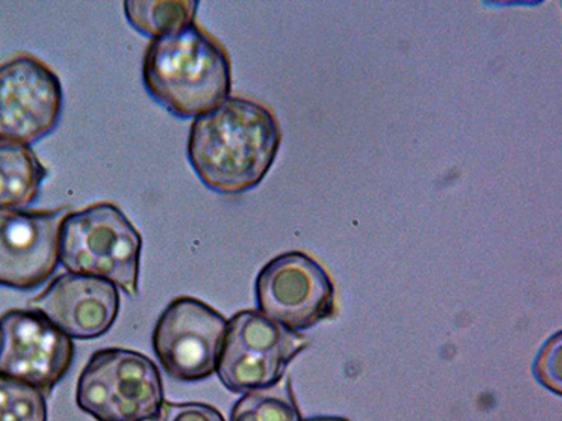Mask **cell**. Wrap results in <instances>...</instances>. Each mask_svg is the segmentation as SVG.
Listing matches in <instances>:
<instances>
[{
  "mask_svg": "<svg viewBox=\"0 0 562 421\" xmlns=\"http://www.w3.org/2000/svg\"><path fill=\"white\" fill-rule=\"evenodd\" d=\"M281 133L266 105L228 98L190 125L188 158L198 178L220 194H240L263 182L278 157Z\"/></svg>",
  "mask_w": 562,
  "mask_h": 421,
  "instance_id": "cell-1",
  "label": "cell"
},
{
  "mask_svg": "<svg viewBox=\"0 0 562 421\" xmlns=\"http://www.w3.org/2000/svg\"><path fill=\"white\" fill-rule=\"evenodd\" d=\"M143 82L169 113L195 118L229 98L233 69L223 45L193 23L150 39Z\"/></svg>",
  "mask_w": 562,
  "mask_h": 421,
  "instance_id": "cell-2",
  "label": "cell"
},
{
  "mask_svg": "<svg viewBox=\"0 0 562 421\" xmlns=\"http://www.w3.org/2000/svg\"><path fill=\"white\" fill-rule=\"evenodd\" d=\"M143 238L122 209L98 203L65 215L59 262L69 273L92 275L137 297Z\"/></svg>",
  "mask_w": 562,
  "mask_h": 421,
  "instance_id": "cell-3",
  "label": "cell"
},
{
  "mask_svg": "<svg viewBox=\"0 0 562 421\" xmlns=\"http://www.w3.org/2000/svg\"><path fill=\"white\" fill-rule=\"evenodd\" d=\"M165 402L157 365L138 351L99 350L78 379V408L98 421H159Z\"/></svg>",
  "mask_w": 562,
  "mask_h": 421,
  "instance_id": "cell-4",
  "label": "cell"
},
{
  "mask_svg": "<svg viewBox=\"0 0 562 421\" xmlns=\"http://www.w3.org/2000/svg\"><path fill=\"white\" fill-rule=\"evenodd\" d=\"M307 339L269 319L260 310H243L228 320L217 374L234 394L269 388L284 377Z\"/></svg>",
  "mask_w": 562,
  "mask_h": 421,
  "instance_id": "cell-5",
  "label": "cell"
},
{
  "mask_svg": "<svg viewBox=\"0 0 562 421\" xmlns=\"http://www.w3.org/2000/svg\"><path fill=\"white\" fill-rule=\"evenodd\" d=\"M258 310L291 332L301 333L333 318L335 285L328 272L303 252L270 260L255 283Z\"/></svg>",
  "mask_w": 562,
  "mask_h": 421,
  "instance_id": "cell-6",
  "label": "cell"
},
{
  "mask_svg": "<svg viewBox=\"0 0 562 421\" xmlns=\"http://www.w3.org/2000/svg\"><path fill=\"white\" fill-rule=\"evenodd\" d=\"M228 320L203 300L176 298L160 314L153 348L168 375L193 383L217 371Z\"/></svg>",
  "mask_w": 562,
  "mask_h": 421,
  "instance_id": "cell-7",
  "label": "cell"
},
{
  "mask_svg": "<svg viewBox=\"0 0 562 421\" xmlns=\"http://www.w3.org/2000/svg\"><path fill=\"white\" fill-rule=\"evenodd\" d=\"M72 339L37 310L12 309L0 316V375L53 392L72 364Z\"/></svg>",
  "mask_w": 562,
  "mask_h": 421,
  "instance_id": "cell-8",
  "label": "cell"
},
{
  "mask_svg": "<svg viewBox=\"0 0 562 421\" xmlns=\"http://www.w3.org/2000/svg\"><path fill=\"white\" fill-rule=\"evenodd\" d=\"M63 84L54 70L32 55L0 65V138L33 144L57 127Z\"/></svg>",
  "mask_w": 562,
  "mask_h": 421,
  "instance_id": "cell-9",
  "label": "cell"
},
{
  "mask_svg": "<svg viewBox=\"0 0 562 421\" xmlns=\"http://www.w3.org/2000/svg\"><path fill=\"white\" fill-rule=\"evenodd\" d=\"M67 208L0 210V285L29 291L55 273Z\"/></svg>",
  "mask_w": 562,
  "mask_h": 421,
  "instance_id": "cell-10",
  "label": "cell"
},
{
  "mask_svg": "<svg viewBox=\"0 0 562 421\" xmlns=\"http://www.w3.org/2000/svg\"><path fill=\"white\" fill-rule=\"evenodd\" d=\"M55 328L70 339L93 340L112 329L120 312L119 289L109 281L67 273L58 275L30 300Z\"/></svg>",
  "mask_w": 562,
  "mask_h": 421,
  "instance_id": "cell-11",
  "label": "cell"
},
{
  "mask_svg": "<svg viewBox=\"0 0 562 421\" xmlns=\"http://www.w3.org/2000/svg\"><path fill=\"white\" fill-rule=\"evenodd\" d=\"M45 178L47 169L30 145L0 138V210L29 208Z\"/></svg>",
  "mask_w": 562,
  "mask_h": 421,
  "instance_id": "cell-12",
  "label": "cell"
},
{
  "mask_svg": "<svg viewBox=\"0 0 562 421\" xmlns=\"http://www.w3.org/2000/svg\"><path fill=\"white\" fill-rule=\"evenodd\" d=\"M198 0H127L124 13L138 33L158 38L194 23Z\"/></svg>",
  "mask_w": 562,
  "mask_h": 421,
  "instance_id": "cell-13",
  "label": "cell"
},
{
  "mask_svg": "<svg viewBox=\"0 0 562 421\" xmlns=\"http://www.w3.org/2000/svg\"><path fill=\"white\" fill-rule=\"evenodd\" d=\"M231 421H303L290 378L244 394L234 406Z\"/></svg>",
  "mask_w": 562,
  "mask_h": 421,
  "instance_id": "cell-14",
  "label": "cell"
},
{
  "mask_svg": "<svg viewBox=\"0 0 562 421\" xmlns=\"http://www.w3.org/2000/svg\"><path fill=\"white\" fill-rule=\"evenodd\" d=\"M42 390L0 375V421H47V400Z\"/></svg>",
  "mask_w": 562,
  "mask_h": 421,
  "instance_id": "cell-15",
  "label": "cell"
},
{
  "mask_svg": "<svg viewBox=\"0 0 562 421\" xmlns=\"http://www.w3.org/2000/svg\"><path fill=\"white\" fill-rule=\"evenodd\" d=\"M562 334L557 332L540 349L533 363V375L537 384L549 392L562 395Z\"/></svg>",
  "mask_w": 562,
  "mask_h": 421,
  "instance_id": "cell-16",
  "label": "cell"
},
{
  "mask_svg": "<svg viewBox=\"0 0 562 421\" xmlns=\"http://www.w3.org/2000/svg\"><path fill=\"white\" fill-rule=\"evenodd\" d=\"M164 421H225L213 406L205 403L165 402Z\"/></svg>",
  "mask_w": 562,
  "mask_h": 421,
  "instance_id": "cell-17",
  "label": "cell"
},
{
  "mask_svg": "<svg viewBox=\"0 0 562 421\" xmlns=\"http://www.w3.org/2000/svg\"><path fill=\"white\" fill-rule=\"evenodd\" d=\"M303 421H350L345 418H336V416H319V418L307 419Z\"/></svg>",
  "mask_w": 562,
  "mask_h": 421,
  "instance_id": "cell-18",
  "label": "cell"
}]
</instances>
